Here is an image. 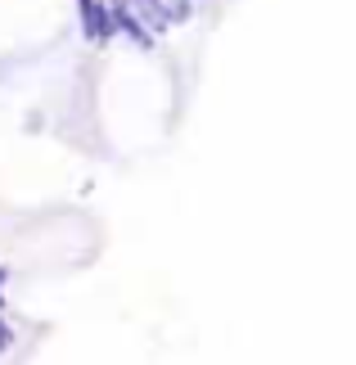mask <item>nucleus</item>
Returning a JSON list of instances; mask_svg holds the SVG:
<instances>
[{"mask_svg": "<svg viewBox=\"0 0 356 365\" xmlns=\"http://www.w3.org/2000/svg\"><path fill=\"white\" fill-rule=\"evenodd\" d=\"M5 343H9V329H5V325H0V347H5Z\"/></svg>", "mask_w": 356, "mask_h": 365, "instance_id": "f257e3e1", "label": "nucleus"}, {"mask_svg": "<svg viewBox=\"0 0 356 365\" xmlns=\"http://www.w3.org/2000/svg\"><path fill=\"white\" fill-rule=\"evenodd\" d=\"M0 279H5V271H0Z\"/></svg>", "mask_w": 356, "mask_h": 365, "instance_id": "f03ea898", "label": "nucleus"}]
</instances>
